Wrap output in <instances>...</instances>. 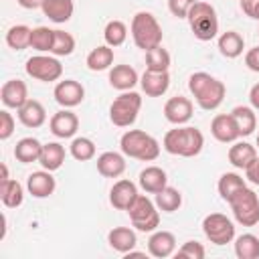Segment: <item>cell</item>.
<instances>
[{
  "instance_id": "47",
  "label": "cell",
  "mask_w": 259,
  "mask_h": 259,
  "mask_svg": "<svg viewBox=\"0 0 259 259\" xmlns=\"http://www.w3.org/2000/svg\"><path fill=\"white\" fill-rule=\"evenodd\" d=\"M245 178H247L249 182H253V184L259 186V158H255V160L251 162V166L245 168Z\"/></svg>"
},
{
  "instance_id": "23",
  "label": "cell",
  "mask_w": 259,
  "mask_h": 259,
  "mask_svg": "<svg viewBox=\"0 0 259 259\" xmlns=\"http://www.w3.org/2000/svg\"><path fill=\"white\" fill-rule=\"evenodd\" d=\"M125 170V160L119 152H103L97 156V172L105 178H117Z\"/></svg>"
},
{
  "instance_id": "37",
  "label": "cell",
  "mask_w": 259,
  "mask_h": 259,
  "mask_svg": "<svg viewBox=\"0 0 259 259\" xmlns=\"http://www.w3.org/2000/svg\"><path fill=\"white\" fill-rule=\"evenodd\" d=\"M103 38H105V45H109L111 49L119 47L125 42L127 38V26L123 20H109L103 28Z\"/></svg>"
},
{
  "instance_id": "32",
  "label": "cell",
  "mask_w": 259,
  "mask_h": 259,
  "mask_svg": "<svg viewBox=\"0 0 259 259\" xmlns=\"http://www.w3.org/2000/svg\"><path fill=\"white\" fill-rule=\"evenodd\" d=\"M0 200L6 208H16L22 204L24 200V188L18 180H6V182H0Z\"/></svg>"
},
{
  "instance_id": "35",
  "label": "cell",
  "mask_w": 259,
  "mask_h": 259,
  "mask_svg": "<svg viewBox=\"0 0 259 259\" xmlns=\"http://www.w3.org/2000/svg\"><path fill=\"white\" fill-rule=\"evenodd\" d=\"M156 206L164 212H174L182 206V192L174 186H166L156 194Z\"/></svg>"
},
{
  "instance_id": "41",
  "label": "cell",
  "mask_w": 259,
  "mask_h": 259,
  "mask_svg": "<svg viewBox=\"0 0 259 259\" xmlns=\"http://www.w3.org/2000/svg\"><path fill=\"white\" fill-rule=\"evenodd\" d=\"M75 51V38L71 32L65 30H55V40H53V49L51 55L53 57H69Z\"/></svg>"
},
{
  "instance_id": "26",
  "label": "cell",
  "mask_w": 259,
  "mask_h": 259,
  "mask_svg": "<svg viewBox=\"0 0 259 259\" xmlns=\"http://www.w3.org/2000/svg\"><path fill=\"white\" fill-rule=\"evenodd\" d=\"M229 162L239 168V170H245L247 166H251V162L257 158V148L247 144V142H235L231 148H229V154H227Z\"/></svg>"
},
{
  "instance_id": "48",
  "label": "cell",
  "mask_w": 259,
  "mask_h": 259,
  "mask_svg": "<svg viewBox=\"0 0 259 259\" xmlns=\"http://www.w3.org/2000/svg\"><path fill=\"white\" fill-rule=\"evenodd\" d=\"M249 103H251L253 109H259V83H255L249 89Z\"/></svg>"
},
{
  "instance_id": "5",
  "label": "cell",
  "mask_w": 259,
  "mask_h": 259,
  "mask_svg": "<svg viewBox=\"0 0 259 259\" xmlns=\"http://www.w3.org/2000/svg\"><path fill=\"white\" fill-rule=\"evenodd\" d=\"M188 24L192 34L198 40H212L219 32V16L214 6H210L208 2H200L196 0L192 4V8L188 10Z\"/></svg>"
},
{
  "instance_id": "49",
  "label": "cell",
  "mask_w": 259,
  "mask_h": 259,
  "mask_svg": "<svg viewBox=\"0 0 259 259\" xmlns=\"http://www.w3.org/2000/svg\"><path fill=\"white\" fill-rule=\"evenodd\" d=\"M18 6L26 8V10H34V8H40L42 6V0H16Z\"/></svg>"
},
{
  "instance_id": "42",
  "label": "cell",
  "mask_w": 259,
  "mask_h": 259,
  "mask_svg": "<svg viewBox=\"0 0 259 259\" xmlns=\"http://www.w3.org/2000/svg\"><path fill=\"white\" fill-rule=\"evenodd\" d=\"M204 247L198 241H186L178 251H176V259H204Z\"/></svg>"
},
{
  "instance_id": "45",
  "label": "cell",
  "mask_w": 259,
  "mask_h": 259,
  "mask_svg": "<svg viewBox=\"0 0 259 259\" xmlns=\"http://www.w3.org/2000/svg\"><path fill=\"white\" fill-rule=\"evenodd\" d=\"M245 65H247L253 73H259V45L247 51V55H245Z\"/></svg>"
},
{
  "instance_id": "29",
  "label": "cell",
  "mask_w": 259,
  "mask_h": 259,
  "mask_svg": "<svg viewBox=\"0 0 259 259\" xmlns=\"http://www.w3.org/2000/svg\"><path fill=\"white\" fill-rule=\"evenodd\" d=\"M219 51L227 59H237L245 49V38L237 30H227L219 36Z\"/></svg>"
},
{
  "instance_id": "34",
  "label": "cell",
  "mask_w": 259,
  "mask_h": 259,
  "mask_svg": "<svg viewBox=\"0 0 259 259\" xmlns=\"http://www.w3.org/2000/svg\"><path fill=\"white\" fill-rule=\"evenodd\" d=\"M235 255L239 259H259V237L245 233L235 239Z\"/></svg>"
},
{
  "instance_id": "28",
  "label": "cell",
  "mask_w": 259,
  "mask_h": 259,
  "mask_svg": "<svg viewBox=\"0 0 259 259\" xmlns=\"http://www.w3.org/2000/svg\"><path fill=\"white\" fill-rule=\"evenodd\" d=\"M65 156H67V152L59 142H49V144H42V154H40L38 162H40V166L45 170L55 172V170H59L63 166Z\"/></svg>"
},
{
  "instance_id": "16",
  "label": "cell",
  "mask_w": 259,
  "mask_h": 259,
  "mask_svg": "<svg viewBox=\"0 0 259 259\" xmlns=\"http://www.w3.org/2000/svg\"><path fill=\"white\" fill-rule=\"evenodd\" d=\"M136 196H138V186L127 178L117 180L109 190V202L117 210H127L130 204L136 200Z\"/></svg>"
},
{
  "instance_id": "36",
  "label": "cell",
  "mask_w": 259,
  "mask_h": 259,
  "mask_svg": "<svg viewBox=\"0 0 259 259\" xmlns=\"http://www.w3.org/2000/svg\"><path fill=\"white\" fill-rule=\"evenodd\" d=\"M30 32L32 28H28L26 24H14L6 32V45L14 51H24L26 47H30Z\"/></svg>"
},
{
  "instance_id": "44",
  "label": "cell",
  "mask_w": 259,
  "mask_h": 259,
  "mask_svg": "<svg viewBox=\"0 0 259 259\" xmlns=\"http://www.w3.org/2000/svg\"><path fill=\"white\" fill-rule=\"evenodd\" d=\"M14 127H16V121H14L12 113L2 109L0 111V140H8L14 134Z\"/></svg>"
},
{
  "instance_id": "43",
  "label": "cell",
  "mask_w": 259,
  "mask_h": 259,
  "mask_svg": "<svg viewBox=\"0 0 259 259\" xmlns=\"http://www.w3.org/2000/svg\"><path fill=\"white\" fill-rule=\"evenodd\" d=\"M194 2L196 0H168V10L176 18H186L188 16V10L192 8Z\"/></svg>"
},
{
  "instance_id": "4",
  "label": "cell",
  "mask_w": 259,
  "mask_h": 259,
  "mask_svg": "<svg viewBox=\"0 0 259 259\" xmlns=\"http://www.w3.org/2000/svg\"><path fill=\"white\" fill-rule=\"evenodd\" d=\"M130 30H132V38H134L136 47L142 51H150V49L162 45L164 32H162V26L152 12H144V10L136 12L132 18Z\"/></svg>"
},
{
  "instance_id": "51",
  "label": "cell",
  "mask_w": 259,
  "mask_h": 259,
  "mask_svg": "<svg viewBox=\"0 0 259 259\" xmlns=\"http://www.w3.org/2000/svg\"><path fill=\"white\" fill-rule=\"evenodd\" d=\"M123 257H125V259H140V257H146V253H142V251H134V249H132V251H127Z\"/></svg>"
},
{
  "instance_id": "3",
  "label": "cell",
  "mask_w": 259,
  "mask_h": 259,
  "mask_svg": "<svg viewBox=\"0 0 259 259\" xmlns=\"http://www.w3.org/2000/svg\"><path fill=\"white\" fill-rule=\"evenodd\" d=\"M119 148L125 156L142 160V162H152L160 156V144L154 136L142 132V130H127L119 138Z\"/></svg>"
},
{
  "instance_id": "53",
  "label": "cell",
  "mask_w": 259,
  "mask_h": 259,
  "mask_svg": "<svg viewBox=\"0 0 259 259\" xmlns=\"http://www.w3.org/2000/svg\"><path fill=\"white\" fill-rule=\"evenodd\" d=\"M257 148H259V134H257Z\"/></svg>"
},
{
  "instance_id": "40",
  "label": "cell",
  "mask_w": 259,
  "mask_h": 259,
  "mask_svg": "<svg viewBox=\"0 0 259 259\" xmlns=\"http://www.w3.org/2000/svg\"><path fill=\"white\" fill-rule=\"evenodd\" d=\"M69 152H71V156L75 160L87 162V160L95 158V144H93V140L83 138V136L81 138H73V142L69 146Z\"/></svg>"
},
{
  "instance_id": "25",
  "label": "cell",
  "mask_w": 259,
  "mask_h": 259,
  "mask_svg": "<svg viewBox=\"0 0 259 259\" xmlns=\"http://www.w3.org/2000/svg\"><path fill=\"white\" fill-rule=\"evenodd\" d=\"M107 243H109V247H111L113 251L125 255L127 251H132V249L136 247L138 237H136V233H134L132 229H127V227H113V229L107 233Z\"/></svg>"
},
{
  "instance_id": "38",
  "label": "cell",
  "mask_w": 259,
  "mask_h": 259,
  "mask_svg": "<svg viewBox=\"0 0 259 259\" xmlns=\"http://www.w3.org/2000/svg\"><path fill=\"white\" fill-rule=\"evenodd\" d=\"M170 67V53L160 45L146 51V71H168Z\"/></svg>"
},
{
  "instance_id": "24",
  "label": "cell",
  "mask_w": 259,
  "mask_h": 259,
  "mask_svg": "<svg viewBox=\"0 0 259 259\" xmlns=\"http://www.w3.org/2000/svg\"><path fill=\"white\" fill-rule=\"evenodd\" d=\"M40 10L49 20L63 24L73 16L75 4H73V0H42Z\"/></svg>"
},
{
  "instance_id": "2",
  "label": "cell",
  "mask_w": 259,
  "mask_h": 259,
  "mask_svg": "<svg viewBox=\"0 0 259 259\" xmlns=\"http://www.w3.org/2000/svg\"><path fill=\"white\" fill-rule=\"evenodd\" d=\"M188 91L194 95L200 109L212 111L223 103L227 87H225L223 81L214 79L212 75H208L204 71H198V73H192L188 77Z\"/></svg>"
},
{
  "instance_id": "18",
  "label": "cell",
  "mask_w": 259,
  "mask_h": 259,
  "mask_svg": "<svg viewBox=\"0 0 259 259\" xmlns=\"http://www.w3.org/2000/svg\"><path fill=\"white\" fill-rule=\"evenodd\" d=\"M140 85L148 97H160L170 87V75L168 71H144V75L140 77Z\"/></svg>"
},
{
  "instance_id": "6",
  "label": "cell",
  "mask_w": 259,
  "mask_h": 259,
  "mask_svg": "<svg viewBox=\"0 0 259 259\" xmlns=\"http://www.w3.org/2000/svg\"><path fill=\"white\" fill-rule=\"evenodd\" d=\"M142 97L136 91H121L109 105V119L117 127H130L140 113Z\"/></svg>"
},
{
  "instance_id": "19",
  "label": "cell",
  "mask_w": 259,
  "mask_h": 259,
  "mask_svg": "<svg viewBox=\"0 0 259 259\" xmlns=\"http://www.w3.org/2000/svg\"><path fill=\"white\" fill-rule=\"evenodd\" d=\"M176 251V237L170 231H156L148 239V253L156 259L170 257Z\"/></svg>"
},
{
  "instance_id": "13",
  "label": "cell",
  "mask_w": 259,
  "mask_h": 259,
  "mask_svg": "<svg viewBox=\"0 0 259 259\" xmlns=\"http://www.w3.org/2000/svg\"><path fill=\"white\" fill-rule=\"evenodd\" d=\"M0 99H2L4 107L20 109L28 101V87H26V83L20 81V79H8L2 85V89H0Z\"/></svg>"
},
{
  "instance_id": "21",
  "label": "cell",
  "mask_w": 259,
  "mask_h": 259,
  "mask_svg": "<svg viewBox=\"0 0 259 259\" xmlns=\"http://www.w3.org/2000/svg\"><path fill=\"white\" fill-rule=\"evenodd\" d=\"M140 186L148 192V194H158L160 190H164L168 186V176L166 170L160 166H146L140 172Z\"/></svg>"
},
{
  "instance_id": "31",
  "label": "cell",
  "mask_w": 259,
  "mask_h": 259,
  "mask_svg": "<svg viewBox=\"0 0 259 259\" xmlns=\"http://www.w3.org/2000/svg\"><path fill=\"white\" fill-rule=\"evenodd\" d=\"M235 123H237V130H239V136H251L253 130L257 127V117H255V111L253 107H247V105H237L233 107L231 111Z\"/></svg>"
},
{
  "instance_id": "15",
  "label": "cell",
  "mask_w": 259,
  "mask_h": 259,
  "mask_svg": "<svg viewBox=\"0 0 259 259\" xmlns=\"http://www.w3.org/2000/svg\"><path fill=\"white\" fill-rule=\"evenodd\" d=\"M210 134L217 142L221 144H233L237 142L241 136H239V130H237V123L233 119L231 113H219L212 117L210 121Z\"/></svg>"
},
{
  "instance_id": "33",
  "label": "cell",
  "mask_w": 259,
  "mask_h": 259,
  "mask_svg": "<svg viewBox=\"0 0 259 259\" xmlns=\"http://www.w3.org/2000/svg\"><path fill=\"white\" fill-rule=\"evenodd\" d=\"M85 63H87L89 71H105L113 65V49L109 45H101L87 55Z\"/></svg>"
},
{
  "instance_id": "10",
  "label": "cell",
  "mask_w": 259,
  "mask_h": 259,
  "mask_svg": "<svg viewBox=\"0 0 259 259\" xmlns=\"http://www.w3.org/2000/svg\"><path fill=\"white\" fill-rule=\"evenodd\" d=\"M26 69V75L32 77V79H38V81H45V83H51V81H59L61 75H63V65L59 63L57 57H47V55H34L26 61L24 65Z\"/></svg>"
},
{
  "instance_id": "46",
  "label": "cell",
  "mask_w": 259,
  "mask_h": 259,
  "mask_svg": "<svg viewBox=\"0 0 259 259\" xmlns=\"http://www.w3.org/2000/svg\"><path fill=\"white\" fill-rule=\"evenodd\" d=\"M241 8L247 16H251L259 22V0H241Z\"/></svg>"
},
{
  "instance_id": "7",
  "label": "cell",
  "mask_w": 259,
  "mask_h": 259,
  "mask_svg": "<svg viewBox=\"0 0 259 259\" xmlns=\"http://www.w3.org/2000/svg\"><path fill=\"white\" fill-rule=\"evenodd\" d=\"M229 206L235 214V221L243 227H255L259 223V196L251 188L239 190L231 200Z\"/></svg>"
},
{
  "instance_id": "52",
  "label": "cell",
  "mask_w": 259,
  "mask_h": 259,
  "mask_svg": "<svg viewBox=\"0 0 259 259\" xmlns=\"http://www.w3.org/2000/svg\"><path fill=\"white\" fill-rule=\"evenodd\" d=\"M0 225H2V229H0V239H4V237H6V214H0Z\"/></svg>"
},
{
  "instance_id": "11",
  "label": "cell",
  "mask_w": 259,
  "mask_h": 259,
  "mask_svg": "<svg viewBox=\"0 0 259 259\" xmlns=\"http://www.w3.org/2000/svg\"><path fill=\"white\" fill-rule=\"evenodd\" d=\"M53 95L61 107L69 109V107H77L85 99V87L75 79H65V81H59L55 85Z\"/></svg>"
},
{
  "instance_id": "14",
  "label": "cell",
  "mask_w": 259,
  "mask_h": 259,
  "mask_svg": "<svg viewBox=\"0 0 259 259\" xmlns=\"http://www.w3.org/2000/svg\"><path fill=\"white\" fill-rule=\"evenodd\" d=\"M49 127H51V134L57 136V138H63V140L73 138L79 130V117L65 107V109L53 113V117L49 121Z\"/></svg>"
},
{
  "instance_id": "1",
  "label": "cell",
  "mask_w": 259,
  "mask_h": 259,
  "mask_svg": "<svg viewBox=\"0 0 259 259\" xmlns=\"http://www.w3.org/2000/svg\"><path fill=\"white\" fill-rule=\"evenodd\" d=\"M164 150L172 156H182V158H194L202 152L204 146V136L198 127L192 125H176L174 130H168L162 142Z\"/></svg>"
},
{
  "instance_id": "20",
  "label": "cell",
  "mask_w": 259,
  "mask_h": 259,
  "mask_svg": "<svg viewBox=\"0 0 259 259\" xmlns=\"http://www.w3.org/2000/svg\"><path fill=\"white\" fill-rule=\"evenodd\" d=\"M18 111V121L24 125V127H40L45 121H47V109L40 101L36 99H28Z\"/></svg>"
},
{
  "instance_id": "50",
  "label": "cell",
  "mask_w": 259,
  "mask_h": 259,
  "mask_svg": "<svg viewBox=\"0 0 259 259\" xmlns=\"http://www.w3.org/2000/svg\"><path fill=\"white\" fill-rule=\"evenodd\" d=\"M6 180H10V176H8V166H6V164H0V182H6Z\"/></svg>"
},
{
  "instance_id": "12",
  "label": "cell",
  "mask_w": 259,
  "mask_h": 259,
  "mask_svg": "<svg viewBox=\"0 0 259 259\" xmlns=\"http://www.w3.org/2000/svg\"><path fill=\"white\" fill-rule=\"evenodd\" d=\"M192 101L188 97H182V95H176V97H170L166 103H164V117L174 123V125H184L186 121H190L192 117Z\"/></svg>"
},
{
  "instance_id": "54",
  "label": "cell",
  "mask_w": 259,
  "mask_h": 259,
  "mask_svg": "<svg viewBox=\"0 0 259 259\" xmlns=\"http://www.w3.org/2000/svg\"><path fill=\"white\" fill-rule=\"evenodd\" d=\"M239 2H241V0H239Z\"/></svg>"
},
{
  "instance_id": "8",
  "label": "cell",
  "mask_w": 259,
  "mask_h": 259,
  "mask_svg": "<svg viewBox=\"0 0 259 259\" xmlns=\"http://www.w3.org/2000/svg\"><path fill=\"white\" fill-rule=\"evenodd\" d=\"M156 208H158L156 202H152L148 196H144V194H138L136 196V200L127 208L130 221L136 227V231L154 233L160 227V214H158Z\"/></svg>"
},
{
  "instance_id": "39",
  "label": "cell",
  "mask_w": 259,
  "mask_h": 259,
  "mask_svg": "<svg viewBox=\"0 0 259 259\" xmlns=\"http://www.w3.org/2000/svg\"><path fill=\"white\" fill-rule=\"evenodd\" d=\"M53 40H55V30H51L49 26H36L30 32V47L34 51H40V53H47L49 51L51 53Z\"/></svg>"
},
{
  "instance_id": "22",
  "label": "cell",
  "mask_w": 259,
  "mask_h": 259,
  "mask_svg": "<svg viewBox=\"0 0 259 259\" xmlns=\"http://www.w3.org/2000/svg\"><path fill=\"white\" fill-rule=\"evenodd\" d=\"M140 81L138 71L130 65H115L109 71V85L117 91H130Z\"/></svg>"
},
{
  "instance_id": "9",
  "label": "cell",
  "mask_w": 259,
  "mask_h": 259,
  "mask_svg": "<svg viewBox=\"0 0 259 259\" xmlns=\"http://www.w3.org/2000/svg\"><path fill=\"white\" fill-rule=\"evenodd\" d=\"M202 233L214 245H227L235 239V225L221 212H210L202 219Z\"/></svg>"
},
{
  "instance_id": "30",
  "label": "cell",
  "mask_w": 259,
  "mask_h": 259,
  "mask_svg": "<svg viewBox=\"0 0 259 259\" xmlns=\"http://www.w3.org/2000/svg\"><path fill=\"white\" fill-rule=\"evenodd\" d=\"M247 186V178H243V176H239L237 172H225L221 178H219V184H217V188H219V194H221V198L225 200V202H229L239 190H243Z\"/></svg>"
},
{
  "instance_id": "17",
  "label": "cell",
  "mask_w": 259,
  "mask_h": 259,
  "mask_svg": "<svg viewBox=\"0 0 259 259\" xmlns=\"http://www.w3.org/2000/svg\"><path fill=\"white\" fill-rule=\"evenodd\" d=\"M55 188H57V182H55L51 170L42 168L38 172L28 174V178H26V190L34 198H47V196H51L55 192Z\"/></svg>"
},
{
  "instance_id": "27",
  "label": "cell",
  "mask_w": 259,
  "mask_h": 259,
  "mask_svg": "<svg viewBox=\"0 0 259 259\" xmlns=\"http://www.w3.org/2000/svg\"><path fill=\"white\" fill-rule=\"evenodd\" d=\"M40 154H42V144L36 138H22L14 146V158L20 164L38 162L40 160Z\"/></svg>"
}]
</instances>
